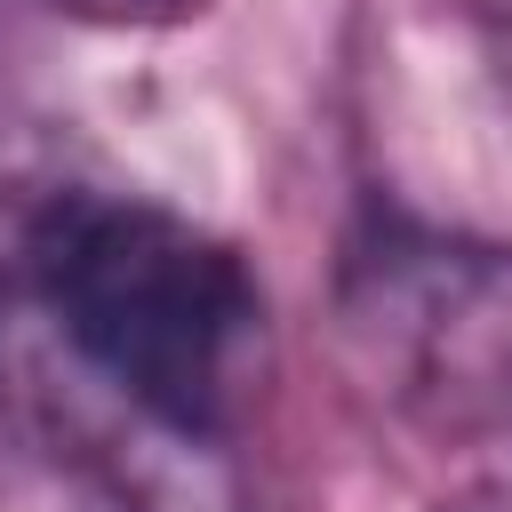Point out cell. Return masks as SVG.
<instances>
[{
    "label": "cell",
    "instance_id": "5",
    "mask_svg": "<svg viewBox=\"0 0 512 512\" xmlns=\"http://www.w3.org/2000/svg\"><path fill=\"white\" fill-rule=\"evenodd\" d=\"M448 512H512V480H488V488H472V496H456Z\"/></svg>",
    "mask_w": 512,
    "mask_h": 512
},
{
    "label": "cell",
    "instance_id": "3",
    "mask_svg": "<svg viewBox=\"0 0 512 512\" xmlns=\"http://www.w3.org/2000/svg\"><path fill=\"white\" fill-rule=\"evenodd\" d=\"M88 512H240V496L216 480L208 448H192V440H160V448H144V456L104 464Z\"/></svg>",
    "mask_w": 512,
    "mask_h": 512
},
{
    "label": "cell",
    "instance_id": "4",
    "mask_svg": "<svg viewBox=\"0 0 512 512\" xmlns=\"http://www.w3.org/2000/svg\"><path fill=\"white\" fill-rule=\"evenodd\" d=\"M48 8H64V16H80V24H184V16H200L208 0H48Z\"/></svg>",
    "mask_w": 512,
    "mask_h": 512
},
{
    "label": "cell",
    "instance_id": "2",
    "mask_svg": "<svg viewBox=\"0 0 512 512\" xmlns=\"http://www.w3.org/2000/svg\"><path fill=\"white\" fill-rule=\"evenodd\" d=\"M352 336L400 400L480 416L512 400V256L384 240L352 264Z\"/></svg>",
    "mask_w": 512,
    "mask_h": 512
},
{
    "label": "cell",
    "instance_id": "1",
    "mask_svg": "<svg viewBox=\"0 0 512 512\" xmlns=\"http://www.w3.org/2000/svg\"><path fill=\"white\" fill-rule=\"evenodd\" d=\"M8 272L56 352L160 440L216 448L264 392L272 328L256 272L160 200L40 192L16 216Z\"/></svg>",
    "mask_w": 512,
    "mask_h": 512
}]
</instances>
